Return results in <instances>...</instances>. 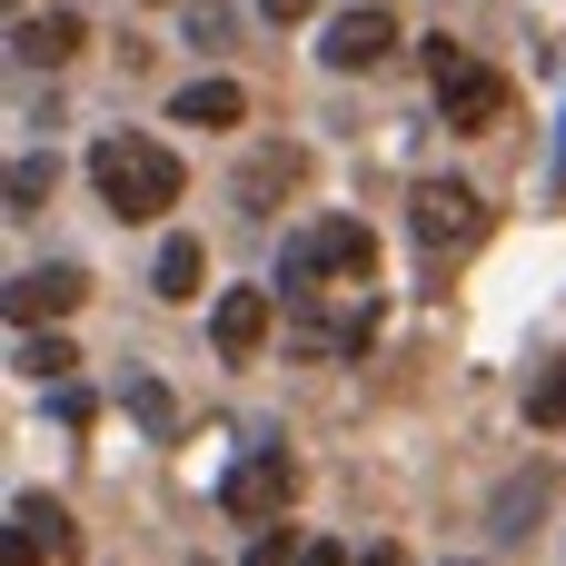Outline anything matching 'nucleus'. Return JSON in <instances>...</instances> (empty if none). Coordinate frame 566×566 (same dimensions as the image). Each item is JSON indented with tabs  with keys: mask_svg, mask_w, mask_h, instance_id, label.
<instances>
[{
	"mask_svg": "<svg viewBox=\"0 0 566 566\" xmlns=\"http://www.w3.org/2000/svg\"><path fill=\"white\" fill-rule=\"evenodd\" d=\"M10 527H30L50 557H70V547H80V527H70V507H60V497H10Z\"/></svg>",
	"mask_w": 566,
	"mask_h": 566,
	"instance_id": "f8f14e48",
	"label": "nucleus"
},
{
	"mask_svg": "<svg viewBox=\"0 0 566 566\" xmlns=\"http://www.w3.org/2000/svg\"><path fill=\"white\" fill-rule=\"evenodd\" d=\"M169 119H179V129H239V119H249V90H239V80H189V90L169 99Z\"/></svg>",
	"mask_w": 566,
	"mask_h": 566,
	"instance_id": "9d476101",
	"label": "nucleus"
},
{
	"mask_svg": "<svg viewBox=\"0 0 566 566\" xmlns=\"http://www.w3.org/2000/svg\"><path fill=\"white\" fill-rule=\"evenodd\" d=\"M527 418H537V428H566V358L537 378V388H527Z\"/></svg>",
	"mask_w": 566,
	"mask_h": 566,
	"instance_id": "4468645a",
	"label": "nucleus"
},
{
	"mask_svg": "<svg viewBox=\"0 0 566 566\" xmlns=\"http://www.w3.org/2000/svg\"><path fill=\"white\" fill-rule=\"evenodd\" d=\"M40 557H50V547H40L30 527H10V566H40Z\"/></svg>",
	"mask_w": 566,
	"mask_h": 566,
	"instance_id": "6ab92c4d",
	"label": "nucleus"
},
{
	"mask_svg": "<svg viewBox=\"0 0 566 566\" xmlns=\"http://www.w3.org/2000/svg\"><path fill=\"white\" fill-rule=\"evenodd\" d=\"M368 269H378V239H368L358 219H308V229L279 249V279H289V289H318V279H348V289H358Z\"/></svg>",
	"mask_w": 566,
	"mask_h": 566,
	"instance_id": "7ed1b4c3",
	"label": "nucleus"
},
{
	"mask_svg": "<svg viewBox=\"0 0 566 566\" xmlns=\"http://www.w3.org/2000/svg\"><path fill=\"white\" fill-rule=\"evenodd\" d=\"M298 557H308V537H289V527H269V537L249 547V566H298Z\"/></svg>",
	"mask_w": 566,
	"mask_h": 566,
	"instance_id": "f3484780",
	"label": "nucleus"
},
{
	"mask_svg": "<svg viewBox=\"0 0 566 566\" xmlns=\"http://www.w3.org/2000/svg\"><path fill=\"white\" fill-rule=\"evenodd\" d=\"M90 189L119 219H159V209H179V149H159L139 129H109V139H90Z\"/></svg>",
	"mask_w": 566,
	"mask_h": 566,
	"instance_id": "f257e3e1",
	"label": "nucleus"
},
{
	"mask_svg": "<svg viewBox=\"0 0 566 566\" xmlns=\"http://www.w3.org/2000/svg\"><path fill=\"white\" fill-rule=\"evenodd\" d=\"M289 488H298V458H289V448H249V458L229 468L219 507H229V517H279V507H289Z\"/></svg>",
	"mask_w": 566,
	"mask_h": 566,
	"instance_id": "423d86ee",
	"label": "nucleus"
},
{
	"mask_svg": "<svg viewBox=\"0 0 566 566\" xmlns=\"http://www.w3.org/2000/svg\"><path fill=\"white\" fill-rule=\"evenodd\" d=\"M20 368H30V378H50V388H60V378H70V368H80V358H70V338H40V328H20Z\"/></svg>",
	"mask_w": 566,
	"mask_h": 566,
	"instance_id": "ddd939ff",
	"label": "nucleus"
},
{
	"mask_svg": "<svg viewBox=\"0 0 566 566\" xmlns=\"http://www.w3.org/2000/svg\"><path fill=\"white\" fill-rule=\"evenodd\" d=\"M298 566H358V557H348L338 537H308V557H298Z\"/></svg>",
	"mask_w": 566,
	"mask_h": 566,
	"instance_id": "a211bd4d",
	"label": "nucleus"
},
{
	"mask_svg": "<svg viewBox=\"0 0 566 566\" xmlns=\"http://www.w3.org/2000/svg\"><path fill=\"white\" fill-rule=\"evenodd\" d=\"M80 10H30V20H10V50L30 60V70H60V60H80Z\"/></svg>",
	"mask_w": 566,
	"mask_h": 566,
	"instance_id": "1a4fd4ad",
	"label": "nucleus"
},
{
	"mask_svg": "<svg viewBox=\"0 0 566 566\" xmlns=\"http://www.w3.org/2000/svg\"><path fill=\"white\" fill-rule=\"evenodd\" d=\"M428 90H438V119L448 129H497L507 119V80L488 60H468L458 40H428Z\"/></svg>",
	"mask_w": 566,
	"mask_h": 566,
	"instance_id": "f03ea898",
	"label": "nucleus"
},
{
	"mask_svg": "<svg viewBox=\"0 0 566 566\" xmlns=\"http://www.w3.org/2000/svg\"><path fill=\"white\" fill-rule=\"evenodd\" d=\"M40 199H50V159H10V209L30 219Z\"/></svg>",
	"mask_w": 566,
	"mask_h": 566,
	"instance_id": "2eb2a0df",
	"label": "nucleus"
},
{
	"mask_svg": "<svg viewBox=\"0 0 566 566\" xmlns=\"http://www.w3.org/2000/svg\"><path fill=\"white\" fill-rule=\"evenodd\" d=\"M149 289L189 308V298L209 289V249H199V239H159V259H149Z\"/></svg>",
	"mask_w": 566,
	"mask_h": 566,
	"instance_id": "9b49d317",
	"label": "nucleus"
},
{
	"mask_svg": "<svg viewBox=\"0 0 566 566\" xmlns=\"http://www.w3.org/2000/svg\"><path fill=\"white\" fill-rule=\"evenodd\" d=\"M388 50H398V20H388V10H338V20L318 30V60H328V70H378Z\"/></svg>",
	"mask_w": 566,
	"mask_h": 566,
	"instance_id": "0eeeda50",
	"label": "nucleus"
},
{
	"mask_svg": "<svg viewBox=\"0 0 566 566\" xmlns=\"http://www.w3.org/2000/svg\"><path fill=\"white\" fill-rule=\"evenodd\" d=\"M129 418H139V428H169V388H159V378H129Z\"/></svg>",
	"mask_w": 566,
	"mask_h": 566,
	"instance_id": "dca6fc26",
	"label": "nucleus"
},
{
	"mask_svg": "<svg viewBox=\"0 0 566 566\" xmlns=\"http://www.w3.org/2000/svg\"><path fill=\"white\" fill-rule=\"evenodd\" d=\"M259 10H269L279 30H289V20H308V0H259Z\"/></svg>",
	"mask_w": 566,
	"mask_h": 566,
	"instance_id": "aec40b11",
	"label": "nucleus"
},
{
	"mask_svg": "<svg viewBox=\"0 0 566 566\" xmlns=\"http://www.w3.org/2000/svg\"><path fill=\"white\" fill-rule=\"evenodd\" d=\"M358 566H408V557H398V547H368V557H358Z\"/></svg>",
	"mask_w": 566,
	"mask_h": 566,
	"instance_id": "412c9836",
	"label": "nucleus"
},
{
	"mask_svg": "<svg viewBox=\"0 0 566 566\" xmlns=\"http://www.w3.org/2000/svg\"><path fill=\"white\" fill-rule=\"evenodd\" d=\"M80 298H90V269H70V259H50V269L10 279V318H20V328H40V318H70Z\"/></svg>",
	"mask_w": 566,
	"mask_h": 566,
	"instance_id": "6e6552de",
	"label": "nucleus"
},
{
	"mask_svg": "<svg viewBox=\"0 0 566 566\" xmlns=\"http://www.w3.org/2000/svg\"><path fill=\"white\" fill-rule=\"evenodd\" d=\"M408 239H418L428 259H468V249L488 239V199H478L468 179H418V199H408Z\"/></svg>",
	"mask_w": 566,
	"mask_h": 566,
	"instance_id": "20e7f679",
	"label": "nucleus"
},
{
	"mask_svg": "<svg viewBox=\"0 0 566 566\" xmlns=\"http://www.w3.org/2000/svg\"><path fill=\"white\" fill-rule=\"evenodd\" d=\"M269 338H279V289H219V308H209V348H219L229 368H249Z\"/></svg>",
	"mask_w": 566,
	"mask_h": 566,
	"instance_id": "39448f33",
	"label": "nucleus"
}]
</instances>
